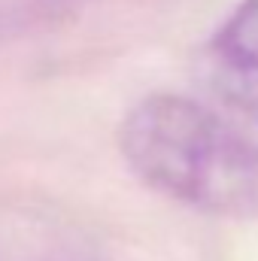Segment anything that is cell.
<instances>
[{"label":"cell","mask_w":258,"mask_h":261,"mask_svg":"<svg viewBox=\"0 0 258 261\" xmlns=\"http://www.w3.org/2000/svg\"><path fill=\"white\" fill-rule=\"evenodd\" d=\"M128 167L186 206L258 219V146L183 94L143 97L119 128Z\"/></svg>","instance_id":"cell-1"},{"label":"cell","mask_w":258,"mask_h":261,"mask_svg":"<svg viewBox=\"0 0 258 261\" xmlns=\"http://www.w3.org/2000/svg\"><path fill=\"white\" fill-rule=\"evenodd\" d=\"M213 91L258 122V0H243L207 46Z\"/></svg>","instance_id":"cell-2"}]
</instances>
